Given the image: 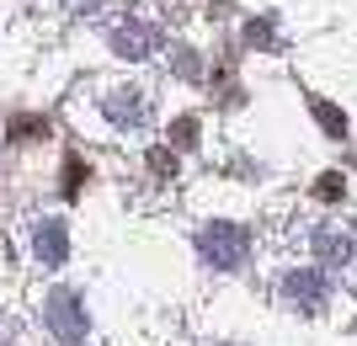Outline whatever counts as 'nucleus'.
I'll list each match as a JSON object with an SVG mask.
<instances>
[{
    "label": "nucleus",
    "mask_w": 357,
    "mask_h": 346,
    "mask_svg": "<svg viewBox=\"0 0 357 346\" xmlns=\"http://www.w3.org/2000/svg\"><path fill=\"white\" fill-rule=\"evenodd\" d=\"M197 245H203V256L219 272H235L245 261V229H235V224H208L197 235Z\"/></svg>",
    "instance_id": "1"
},
{
    "label": "nucleus",
    "mask_w": 357,
    "mask_h": 346,
    "mask_svg": "<svg viewBox=\"0 0 357 346\" xmlns=\"http://www.w3.org/2000/svg\"><path fill=\"white\" fill-rule=\"evenodd\" d=\"M320 293H326L320 272H294V277H288V299H298L304 309H320Z\"/></svg>",
    "instance_id": "2"
},
{
    "label": "nucleus",
    "mask_w": 357,
    "mask_h": 346,
    "mask_svg": "<svg viewBox=\"0 0 357 346\" xmlns=\"http://www.w3.org/2000/svg\"><path fill=\"white\" fill-rule=\"evenodd\" d=\"M54 331H59L64 341H80V336H86V325L75 320V299L70 293H54Z\"/></svg>",
    "instance_id": "3"
},
{
    "label": "nucleus",
    "mask_w": 357,
    "mask_h": 346,
    "mask_svg": "<svg viewBox=\"0 0 357 346\" xmlns=\"http://www.w3.org/2000/svg\"><path fill=\"white\" fill-rule=\"evenodd\" d=\"M38 256L54 261V267L64 261V224H43L38 229Z\"/></svg>",
    "instance_id": "4"
},
{
    "label": "nucleus",
    "mask_w": 357,
    "mask_h": 346,
    "mask_svg": "<svg viewBox=\"0 0 357 346\" xmlns=\"http://www.w3.org/2000/svg\"><path fill=\"white\" fill-rule=\"evenodd\" d=\"M80 187H86V166H80V160L70 155V160H64V192L80 197Z\"/></svg>",
    "instance_id": "5"
},
{
    "label": "nucleus",
    "mask_w": 357,
    "mask_h": 346,
    "mask_svg": "<svg viewBox=\"0 0 357 346\" xmlns=\"http://www.w3.org/2000/svg\"><path fill=\"white\" fill-rule=\"evenodd\" d=\"M320 256H326V261H347V256H352V245L336 240V235H320Z\"/></svg>",
    "instance_id": "6"
},
{
    "label": "nucleus",
    "mask_w": 357,
    "mask_h": 346,
    "mask_svg": "<svg viewBox=\"0 0 357 346\" xmlns=\"http://www.w3.org/2000/svg\"><path fill=\"white\" fill-rule=\"evenodd\" d=\"M107 112H112L118 123H139V96H118V102L107 107Z\"/></svg>",
    "instance_id": "7"
},
{
    "label": "nucleus",
    "mask_w": 357,
    "mask_h": 346,
    "mask_svg": "<svg viewBox=\"0 0 357 346\" xmlns=\"http://www.w3.org/2000/svg\"><path fill=\"white\" fill-rule=\"evenodd\" d=\"M32 134H48V123L43 118H16L11 123V139H32Z\"/></svg>",
    "instance_id": "8"
},
{
    "label": "nucleus",
    "mask_w": 357,
    "mask_h": 346,
    "mask_svg": "<svg viewBox=\"0 0 357 346\" xmlns=\"http://www.w3.org/2000/svg\"><path fill=\"white\" fill-rule=\"evenodd\" d=\"M314 112H320V123H326L331 134H347V118H342V112H331L326 102H314Z\"/></svg>",
    "instance_id": "9"
},
{
    "label": "nucleus",
    "mask_w": 357,
    "mask_h": 346,
    "mask_svg": "<svg viewBox=\"0 0 357 346\" xmlns=\"http://www.w3.org/2000/svg\"><path fill=\"white\" fill-rule=\"evenodd\" d=\"M342 187H347V181L336 176V171H331V176H320V197H326V203H331V197H342Z\"/></svg>",
    "instance_id": "10"
}]
</instances>
